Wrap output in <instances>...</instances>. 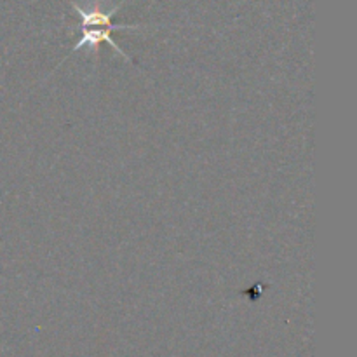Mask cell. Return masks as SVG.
<instances>
[{"instance_id":"cell-1","label":"cell","mask_w":357,"mask_h":357,"mask_svg":"<svg viewBox=\"0 0 357 357\" xmlns=\"http://www.w3.org/2000/svg\"><path fill=\"white\" fill-rule=\"evenodd\" d=\"M138 28H142V24H117V26H80V31H82V35H80L79 40L75 42V45L72 47L70 54H72V52H75V51H79V49L86 47V45H89L93 51L98 52V47H100V44L107 42V44H110L112 47H114L115 51H117L119 54L122 56V58L128 59L129 63H135V59L129 58V56L126 54V51L121 47V45L115 44V40L112 38L110 33L114 30H138Z\"/></svg>"}]
</instances>
